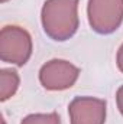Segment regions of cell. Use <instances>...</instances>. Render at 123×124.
<instances>
[{
    "mask_svg": "<svg viewBox=\"0 0 123 124\" xmlns=\"http://www.w3.org/2000/svg\"><path fill=\"white\" fill-rule=\"evenodd\" d=\"M41 22L44 32L52 40H68L80 25L78 0H46L42 6Z\"/></svg>",
    "mask_w": 123,
    "mask_h": 124,
    "instance_id": "6da1fadb",
    "label": "cell"
},
{
    "mask_svg": "<svg viewBox=\"0 0 123 124\" xmlns=\"http://www.w3.org/2000/svg\"><path fill=\"white\" fill-rule=\"evenodd\" d=\"M32 38L19 26H4L0 32V58L18 66L25 65L32 55Z\"/></svg>",
    "mask_w": 123,
    "mask_h": 124,
    "instance_id": "7a4b0ae2",
    "label": "cell"
},
{
    "mask_svg": "<svg viewBox=\"0 0 123 124\" xmlns=\"http://www.w3.org/2000/svg\"><path fill=\"white\" fill-rule=\"evenodd\" d=\"M87 16L96 33L110 35L123 22V0H88Z\"/></svg>",
    "mask_w": 123,
    "mask_h": 124,
    "instance_id": "3957f363",
    "label": "cell"
},
{
    "mask_svg": "<svg viewBox=\"0 0 123 124\" xmlns=\"http://www.w3.org/2000/svg\"><path fill=\"white\" fill-rule=\"evenodd\" d=\"M80 77V69L65 59H51L42 65L39 81L48 91H64L71 88Z\"/></svg>",
    "mask_w": 123,
    "mask_h": 124,
    "instance_id": "277c9868",
    "label": "cell"
},
{
    "mask_svg": "<svg viewBox=\"0 0 123 124\" xmlns=\"http://www.w3.org/2000/svg\"><path fill=\"white\" fill-rule=\"evenodd\" d=\"M71 124H104L106 101L96 97H77L68 105Z\"/></svg>",
    "mask_w": 123,
    "mask_h": 124,
    "instance_id": "5b68a950",
    "label": "cell"
},
{
    "mask_svg": "<svg viewBox=\"0 0 123 124\" xmlns=\"http://www.w3.org/2000/svg\"><path fill=\"white\" fill-rule=\"evenodd\" d=\"M20 78L13 69H1L0 71V100L6 101L12 98L19 88Z\"/></svg>",
    "mask_w": 123,
    "mask_h": 124,
    "instance_id": "8992f818",
    "label": "cell"
},
{
    "mask_svg": "<svg viewBox=\"0 0 123 124\" xmlns=\"http://www.w3.org/2000/svg\"><path fill=\"white\" fill-rule=\"evenodd\" d=\"M20 124H61V118L57 113H38L26 116Z\"/></svg>",
    "mask_w": 123,
    "mask_h": 124,
    "instance_id": "52a82bcc",
    "label": "cell"
},
{
    "mask_svg": "<svg viewBox=\"0 0 123 124\" xmlns=\"http://www.w3.org/2000/svg\"><path fill=\"white\" fill-rule=\"evenodd\" d=\"M116 102H117V108H119L120 114L123 116V85L119 87V90L116 93Z\"/></svg>",
    "mask_w": 123,
    "mask_h": 124,
    "instance_id": "ba28073f",
    "label": "cell"
},
{
    "mask_svg": "<svg viewBox=\"0 0 123 124\" xmlns=\"http://www.w3.org/2000/svg\"><path fill=\"white\" fill-rule=\"evenodd\" d=\"M116 63H117V68H119V71H120V72H123V43H122V46L119 48V51H117Z\"/></svg>",
    "mask_w": 123,
    "mask_h": 124,
    "instance_id": "9c48e42d",
    "label": "cell"
},
{
    "mask_svg": "<svg viewBox=\"0 0 123 124\" xmlns=\"http://www.w3.org/2000/svg\"><path fill=\"white\" fill-rule=\"evenodd\" d=\"M6 1H7V0H1V3H6Z\"/></svg>",
    "mask_w": 123,
    "mask_h": 124,
    "instance_id": "30bf717a",
    "label": "cell"
}]
</instances>
